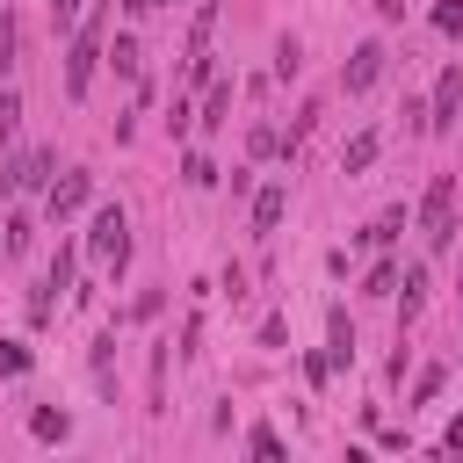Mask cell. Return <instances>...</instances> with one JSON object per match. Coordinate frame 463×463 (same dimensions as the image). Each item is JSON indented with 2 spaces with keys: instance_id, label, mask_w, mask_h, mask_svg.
I'll return each instance as SVG.
<instances>
[{
  "instance_id": "2e32d148",
  "label": "cell",
  "mask_w": 463,
  "mask_h": 463,
  "mask_svg": "<svg viewBox=\"0 0 463 463\" xmlns=\"http://www.w3.org/2000/svg\"><path fill=\"white\" fill-rule=\"evenodd\" d=\"M362 289H369V297H391V289H398V268H391V260H376V268H369V282H362Z\"/></svg>"
},
{
  "instance_id": "9a60e30c",
  "label": "cell",
  "mask_w": 463,
  "mask_h": 463,
  "mask_svg": "<svg viewBox=\"0 0 463 463\" xmlns=\"http://www.w3.org/2000/svg\"><path fill=\"white\" fill-rule=\"evenodd\" d=\"M398 224H405V210H383V217H376V224H369V232H362V246H383V239H391V232H398Z\"/></svg>"
},
{
  "instance_id": "8fae6325",
  "label": "cell",
  "mask_w": 463,
  "mask_h": 463,
  "mask_svg": "<svg viewBox=\"0 0 463 463\" xmlns=\"http://www.w3.org/2000/svg\"><path fill=\"white\" fill-rule=\"evenodd\" d=\"M376 145H383L376 130H362V137H347V152H340V174H362V166L376 159Z\"/></svg>"
},
{
  "instance_id": "6da1fadb",
  "label": "cell",
  "mask_w": 463,
  "mask_h": 463,
  "mask_svg": "<svg viewBox=\"0 0 463 463\" xmlns=\"http://www.w3.org/2000/svg\"><path fill=\"white\" fill-rule=\"evenodd\" d=\"M420 239H427V253H449V246H456V174H434V181H427Z\"/></svg>"
},
{
  "instance_id": "7402d4cb",
  "label": "cell",
  "mask_w": 463,
  "mask_h": 463,
  "mask_svg": "<svg viewBox=\"0 0 463 463\" xmlns=\"http://www.w3.org/2000/svg\"><path fill=\"white\" fill-rule=\"evenodd\" d=\"M188 181H195V188H210V181H217V166H210V152H188Z\"/></svg>"
},
{
  "instance_id": "ffe728a7",
  "label": "cell",
  "mask_w": 463,
  "mask_h": 463,
  "mask_svg": "<svg viewBox=\"0 0 463 463\" xmlns=\"http://www.w3.org/2000/svg\"><path fill=\"white\" fill-rule=\"evenodd\" d=\"M29 369V347L22 340H0V376H22Z\"/></svg>"
},
{
  "instance_id": "277c9868",
  "label": "cell",
  "mask_w": 463,
  "mask_h": 463,
  "mask_svg": "<svg viewBox=\"0 0 463 463\" xmlns=\"http://www.w3.org/2000/svg\"><path fill=\"white\" fill-rule=\"evenodd\" d=\"M87 195H94V174H87V166H72L65 181H51V203H43V210H51V224H65Z\"/></svg>"
},
{
  "instance_id": "603a6c76",
  "label": "cell",
  "mask_w": 463,
  "mask_h": 463,
  "mask_svg": "<svg viewBox=\"0 0 463 463\" xmlns=\"http://www.w3.org/2000/svg\"><path fill=\"white\" fill-rule=\"evenodd\" d=\"M7 72H14V22L0 14V80H7Z\"/></svg>"
},
{
  "instance_id": "7a4b0ae2",
  "label": "cell",
  "mask_w": 463,
  "mask_h": 463,
  "mask_svg": "<svg viewBox=\"0 0 463 463\" xmlns=\"http://www.w3.org/2000/svg\"><path fill=\"white\" fill-rule=\"evenodd\" d=\"M87 253H94V260H109V275H123V260H130V224H123V210H116V203H101V210H94Z\"/></svg>"
},
{
  "instance_id": "30bf717a",
  "label": "cell",
  "mask_w": 463,
  "mask_h": 463,
  "mask_svg": "<svg viewBox=\"0 0 463 463\" xmlns=\"http://www.w3.org/2000/svg\"><path fill=\"white\" fill-rule=\"evenodd\" d=\"M224 109H232V80H210V87H203V130H217Z\"/></svg>"
},
{
  "instance_id": "8992f818",
  "label": "cell",
  "mask_w": 463,
  "mask_h": 463,
  "mask_svg": "<svg viewBox=\"0 0 463 463\" xmlns=\"http://www.w3.org/2000/svg\"><path fill=\"white\" fill-rule=\"evenodd\" d=\"M456 109H463V72L449 65V72H441V87H434V101H427V130H449V123H456Z\"/></svg>"
},
{
  "instance_id": "5bb4252c",
  "label": "cell",
  "mask_w": 463,
  "mask_h": 463,
  "mask_svg": "<svg viewBox=\"0 0 463 463\" xmlns=\"http://www.w3.org/2000/svg\"><path fill=\"white\" fill-rule=\"evenodd\" d=\"M109 65H116L123 80H137V43H130V36H116V51H109Z\"/></svg>"
},
{
  "instance_id": "4fadbf2b",
  "label": "cell",
  "mask_w": 463,
  "mask_h": 463,
  "mask_svg": "<svg viewBox=\"0 0 463 463\" xmlns=\"http://www.w3.org/2000/svg\"><path fill=\"white\" fill-rule=\"evenodd\" d=\"M420 304H427V268H405V289H398V311H405V318H420Z\"/></svg>"
},
{
  "instance_id": "7c38bea8",
  "label": "cell",
  "mask_w": 463,
  "mask_h": 463,
  "mask_svg": "<svg viewBox=\"0 0 463 463\" xmlns=\"http://www.w3.org/2000/svg\"><path fill=\"white\" fill-rule=\"evenodd\" d=\"M29 434H36V441H65V434H72V420H65V412H51V405H36V412H29Z\"/></svg>"
},
{
  "instance_id": "5b68a950",
  "label": "cell",
  "mask_w": 463,
  "mask_h": 463,
  "mask_svg": "<svg viewBox=\"0 0 463 463\" xmlns=\"http://www.w3.org/2000/svg\"><path fill=\"white\" fill-rule=\"evenodd\" d=\"M376 72H383V43H354V58H347L340 87H347V94H369V87H376Z\"/></svg>"
},
{
  "instance_id": "ba28073f",
  "label": "cell",
  "mask_w": 463,
  "mask_h": 463,
  "mask_svg": "<svg viewBox=\"0 0 463 463\" xmlns=\"http://www.w3.org/2000/svg\"><path fill=\"white\" fill-rule=\"evenodd\" d=\"M326 362H333V369H347V362H354V326H347V311H333V318H326Z\"/></svg>"
},
{
  "instance_id": "e0dca14e",
  "label": "cell",
  "mask_w": 463,
  "mask_h": 463,
  "mask_svg": "<svg viewBox=\"0 0 463 463\" xmlns=\"http://www.w3.org/2000/svg\"><path fill=\"white\" fill-rule=\"evenodd\" d=\"M246 449H253V456H282V434H275V427H268V420H260V427H253V434H246Z\"/></svg>"
},
{
  "instance_id": "52a82bcc",
  "label": "cell",
  "mask_w": 463,
  "mask_h": 463,
  "mask_svg": "<svg viewBox=\"0 0 463 463\" xmlns=\"http://www.w3.org/2000/svg\"><path fill=\"white\" fill-rule=\"evenodd\" d=\"M282 210H289V188H282V181H268V188H260V195H253V232H260V239H268V232H275V224H282Z\"/></svg>"
},
{
  "instance_id": "d4e9b609",
  "label": "cell",
  "mask_w": 463,
  "mask_h": 463,
  "mask_svg": "<svg viewBox=\"0 0 463 463\" xmlns=\"http://www.w3.org/2000/svg\"><path fill=\"white\" fill-rule=\"evenodd\" d=\"M441 449H463V420H449V434H441Z\"/></svg>"
},
{
  "instance_id": "44dd1931",
  "label": "cell",
  "mask_w": 463,
  "mask_h": 463,
  "mask_svg": "<svg viewBox=\"0 0 463 463\" xmlns=\"http://www.w3.org/2000/svg\"><path fill=\"white\" fill-rule=\"evenodd\" d=\"M441 376H449V369H441V362H434V369H420V383H412V405H427V398H434V391H441Z\"/></svg>"
},
{
  "instance_id": "9c48e42d",
  "label": "cell",
  "mask_w": 463,
  "mask_h": 463,
  "mask_svg": "<svg viewBox=\"0 0 463 463\" xmlns=\"http://www.w3.org/2000/svg\"><path fill=\"white\" fill-rule=\"evenodd\" d=\"M43 181H51V152H22L7 166V188H43Z\"/></svg>"
},
{
  "instance_id": "d6986e66",
  "label": "cell",
  "mask_w": 463,
  "mask_h": 463,
  "mask_svg": "<svg viewBox=\"0 0 463 463\" xmlns=\"http://www.w3.org/2000/svg\"><path fill=\"white\" fill-rule=\"evenodd\" d=\"M14 123H22V101H14V94H0V152L14 145Z\"/></svg>"
},
{
  "instance_id": "cb8c5ba5",
  "label": "cell",
  "mask_w": 463,
  "mask_h": 463,
  "mask_svg": "<svg viewBox=\"0 0 463 463\" xmlns=\"http://www.w3.org/2000/svg\"><path fill=\"white\" fill-rule=\"evenodd\" d=\"M72 14H80V0H51V22H58V29H65Z\"/></svg>"
},
{
  "instance_id": "3957f363",
  "label": "cell",
  "mask_w": 463,
  "mask_h": 463,
  "mask_svg": "<svg viewBox=\"0 0 463 463\" xmlns=\"http://www.w3.org/2000/svg\"><path fill=\"white\" fill-rule=\"evenodd\" d=\"M94 58H101V14H87V22H80V36H72V58H65V94H72V101L87 94Z\"/></svg>"
},
{
  "instance_id": "484cf974",
  "label": "cell",
  "mask_w": 463,
  "mask_h": 463,
  "mask_svg": "<svg viewBox=\"0 0 463 463\" xmlns=\"http://www.w3.org/2000/svg\"><path fill=\"white\" fill-rule=\"evenodd\" d=\"M123 7H130V14H145V7H152V0H123Z\"/></svg>"
},
{
  "instance_id": "ac0fdd59",
  "label": "cell",
  "mask_w": 463,
  "mask_h": 463,
  "mask_svg": "<svg viewBox=\"0 0 463 463\" xmlns=\"http://www.w3.org/2000/svg\"><path fill=\"white\" fill-rule=\"evenodd\" d=\"M434 29H441V36H463V0H441V7H434Z\"/></svg>"
}]
</instances>
